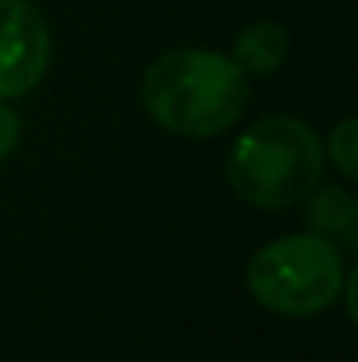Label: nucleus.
Segmentation results:
<instances>
[{
    "mask_svg": "<svg viewBox=\"0 0 358 362\" xmlns=\"http://www.w3.org/2000/svg\"><path fill=\"white\" fill-rule=\"evenodd\" d=\"M148 117L176 137H218L249 103V78L232 57L179 46L151 60L141 81Z\"/></svg>",
    "mask_w": 358,
    "mask_h": 362,
    "instance_id": "nucleus-1",
    "label": "nucleus"
},
{
    "mask_svg": "<svg viewBox=\"0 0 358 362\" xmlns=\"http://www.w3.org/2000/svg\"><path fill=\"white\" fill-rule=\"evenodd\" d=\"M323 141L309 123L295 117H263L232 141L225 176L242 204L278 211L302 204L323 180Z\"/></svg>",
    "mask_w": 358,
    "mask_h": 362,
    "instance_id": "nucleus-2",
    "label": "nucleus"
},
{
    "mask_svg": "<svg viewBox=\"0 0 358 362\" xmlns=\"http://www.w3.org/2000/svg\"><path fill=\"white\" fill-rule=\"evenodd\" d=\"M345 253L316 233H292L260 246L246 264L249 296L281 317H316L341 299Z\"/></svg>",
    "mask_w": 358,
    "mask_h": 362,
    "instance_id": "nucleus-3",
    "label": "nucleus"
},
{
    "mask_svg": "<svg viewBox=\"0 0 358 362\" xmlns=\"http://www.w3.org/2000/svg\"><path fill=\"white\" fill-rule=\"evenodd\" d=\"M53 39L32 0H0V99L28 95L49 71Z\"/></svg>",
    "mask_w": 358,
    "mask_h": 362,
    "instance_id": "nucleus-4",
    "label": "nucleus"
},
{
    "mask_svg": "<svg viewBox=\"0 0 358 362\" xmlns=\"http://www.w3.org/2000/svg\"><path fill=\"white\" fill-rule=\"evenodd\" d=\"M306 226L309 233L330 240L341 253H358V204L345 187L316 183L306 194Z\"/></svg>",
    "mask_w": 358,
    "mask_h": 362,
    "instance_id": "nucleus-5",
    "label": "nucleus"
},
{
    "mask_svg": "<svg viewBox=\"0 0 358 362\" xmlns=\"http://www.w3.org/2000/svg\"><path fill=\"white\" fill-rule=\"evenodd\" d=\"M288 28L281 21H253L249 28H242L232 49V60L242 67V74H256V78H270L281 71V64L288 60Z\"/></svg>",
    "mask_w": 358,
    "mask_h": 362,
    "instance_id": "nucleus-6",
    "label": "nucleus"
},
{
    "mask_svg": "<svg viewBox=\"0 0 358 362\" xmlns=\"http://www.w3.org/2000/svg\"><path fill=\"white\" fill-rule=\"evenodd\" d=\"M323 155H330V165L352 183L358 176V120L348 117L330 130V141L323 148Z\"/></svg>",
    "mask_w": 358,
    "mask_h": 362,
    "instance_id": "nucleus-7",
    "label": "nucleus"
},
{
    "mask_svg": "<svg viewBox=\"0 0 358 362\" xmlns=\"http://www.w3.org/2000/svg\"><path fill=\"white\" fill-rule=\"evenodd\" d=\"M18 141H21V117L0 99V162L18 148Z\"/></svg>",
    "mask_w": 358,
    "mask_h": 362,
    "instance_id": "nucleus-8",
    "label": "nucleus"
}]
</instances>
